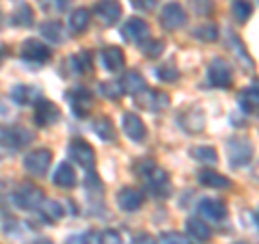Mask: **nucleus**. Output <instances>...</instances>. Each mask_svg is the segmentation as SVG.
I'll use <instances>...</instances> for the list:
<instances>
[{"instance_id": "nucleus-1", "label": "nucleus", "mask_w": 259, "mask_h": 244, "mask_svg": "<svg viewBox=\"0 0 259 244\" xmlns=\"http://www.w3.org/2000/svg\"><path fill=\"white\" fill-rule=\"evenodd\" d=\"M227 151H229V165L233 169H242L253 158V143H250L248 138L236 136L227 143Z\"/></svg>"}, {"instance_id": "nucleus-2", "label": "nucleus", "mask_w": 259, "mask_h": 244, "mask_svg": "<svg viewBox=\"0 0 259 244\" xmlns=\"http://www.w3.org/2000/svg\"><path fill=\"white\" fill-rule=\"evenodd\" d=\"M141 177L145 180L147 188L156 194V197H168V192H171V182H168V173L164 169L153 165L149 171H145Z\"/></svg>"}, {"instance_id": "nucleus-3", "label": "nucleus", "mask_w": 259, "mask_h": 244, "mask_svg": "<svg viewBox=\"0 0 259 244\" xmlns=\"http://www.w3.org/2000/svg\"><path fill=\"white\" fill-rule=\"evenodd\" d=\"M67 153H69L71 160L78 162V167H82L87 171H93V167H95V149L87 141H82V138L71 141L69 147H67Z\"/></svg>"}, {"instance_id": "nucleus-4", "label": "nucleus", "mask_w": 259, "mask_h": 244, "mask_svg": "<svg viewBox=\"0 0 259 244\" xmlns=\"http://www.w3.org/2000/svg\"><path fill=\"white\" fill-rule=\"evenodd\" d=\"M52 165V151L50 149H32L30 153H26V158H24V169L28 171L32 175H44L48 169Z\"/></svg>"}, {"instance_id": "nucleus-5", "label": "nucleus", "mask_w": 259, "mask_h": 244, "mask_svg": "<svg viewBox=\"0 0 259 244\" xmlns=\"http://www.w3.org/2000/svg\"><path fill=\"white\" fill-rule=\"evenodd\" d=\"M15 203L22 208V210H39V206L44 203V192L41 188L32 184H22L18 190H15Z\"/></svg>"}, {"instance_id": "nucleus-6", "label": "nucleus", "mask_w": 259, "mask_h": 244, "mask_svg": "<svg viewBox=\"0 0 259 244\" xmlns=\"http://www.w3.org/2000/svg\"><path fill=\"white\" fill-rule=\"evenodd\" d=\"M207 78L216 89H229L231 87V65L225 59H214L207 67Z\"/></svg>"}, {"instance_id": "nucleus-7", "label": "nucleus", "mask_w": 259, "mask_h": 244, "mask_svg": "<svg viewBox=\"0 0 259 244\" xmlns=\"http://www.w3.org/2000/svg\"><path fill=\"white\" fill-rule=\"evenodd\" d=\"M32 134L28 132L26 128L22 126H9V128H0V143L5 147H13V149H20L24 145L30 143Z\"/></svg>"}, {"instance_id": "nucleus-8", "label": "nucleus", "mask_w": 259, "mask_h": 244, "mask_svg": "<svg viewBox=\"0 0 259 244\" xmlns=\"http://www.w3.org/2000/svg\"><path fill=\"white\" fill-rule=\"evenodd\" d=\"M177 121H180V128L184 132L199 134V132H203V128H205V112L197 106H192V108H186L182 115L177 117Z\"/></svg>"}, {"instance_id": "nucleus-9", "label": "nucleus", "mask_w": 259, "mask_h": 244, "mask_svg": "<svg viewBox=\"0 0 259 244\" xmlns=\"http://www.w3.org/2000/svg\"><path fill=\"white\" fill-rule=\"evenodd\" d=\"M121 37L130 44H143L149 37V24L141 18H130L121 26Z\"/></svg>"}, {"instance_id": "nucleus-10", "label": "nucleus", "mask_w": 259, "mask_h": 244, "mask_svg": "<svg viewBox=\"0 0 259 244\" xmlns=\"http://www.w3.org/2000/svg\"><path fill=\"white\" fill-rule=\"evenodd\" d=\"M186 20H188V18H186V11L182 9L180 3H166L164 9H162V13H160V24L166 30L182 28L186 24Z\"/></svg>"}, {"instance_id": "nucleus-11", "label": "nucleus", "mask_w": 259, "mask_h": 244, "mask_svg": "<svg viewBox=\"0 0 259 244\" xmlns=\"http://www.w3.org/2000/svg\"><path fill=\"white\" fill-rule=\"evenodd\" d=\"M136 102H139V106L143 108H149V110H162L166 108L168 104H171V97H168V93L164 91H151V89H147V91H143L139 95H134Z\"/></svg>"}, {"instance_id": "nucleus-12", "label": "nucleus", "mask_w": 259, "mask_h": 244, "mask_svg": "<svg viewBox=\"0 0 259 244\" xmlns=\"http://www.w3.org/2000/svg\"><path fill=\"white\" fill-rule=\"evenodd\" d=\"M22 56L30 63H46L50 61V48L39 39H28L22 44Z\"/></svg>"}, {"instance_id": "nucleus-13", "label": "nucleus", "mask_w": 259, "mask_h": 244, "mask_svg": "<svg viewBox=\"0 0 259 244\" xmlns=\"http://www.w3.org/2000/svg\"><path fill=\"white\" fill-rule=\"evenodd\" d=\"M67 100H69V104H71V108H74L76 115L84 117V115H89V110H91L93 93L89 91V89H84V87H78L67 95Z\"/></svg>"}, {"instance_id": "nucleus-14", "label": "nucleus", "mask_w": 259, "mask_h": 244, "mask_svg": "<svg viewBox=\"0 0 259 244\" xmlns=\"http://www.w3.org/2000/svg\"><path fill=\"white\" fill-rule=\"evenodd\" d=\"M121 13H123V9H121L119 0H100V3L95 5V15L102 20V24H106V26L115 24L121 18Z\"/></svg>"}, {"instance_id": "nucleus-15", "label": "nucleus", "mask_w": 259, "mask_h": 244, "mask_svg": "<svg viewBox=\"0 0 259 244\" xmlns=\"http://www.w3.org/2000/svg\"><path fill=\"white\" fill-rule=\"evenodd\" d=\"M117 203L123 212H136L143 208L145 203V194L136 188H121L117 194Z\"/></svg>"}, {"instance_id": "nucleus-16", "label": "nucleus", "mask_w": 259, "mask_h": 244, "mask_svg": "<svg viewBox=\"0 0 259 244\" xmlns=\"http://www.w3.org/2000/svg\"><path fill=\"white\" fill-rule=\"evenodd\" d=\"M121 126H123V132H125V136L130 138V141L141 143L145 138V124L136 112H125L123 119H121Z\"/></svg>"}, {"instance_id": "nucleus-17", "label": "nucleus", "mask_w": 259, "mask_h": 244, "mask_svg": "<svg viewBox=\"0 0 259 244\" xmlns=\"http://www.w3.org/2000/svg\"><path fill=\"white\" fill-rule=\"evenodd\" d=\"M61 117V110L54 102H48V100H39L37 102V108H35V121L39 126H52L56 119Z\"/></svg>"}, {"instance_id": "nucleus-18", "label": "nucleus", "mask_w": 259, "mask_h": 244, "mask_svg": "<svg viewBox=\"0 0 259 244\" xmlns=\"http://www.w3.org/2000/svg\"><path fill=\"white\" fill-rule=\"evenodd\" d=\"M102 63L108 71H119V69H123V65H125V54L121 48L108 46L102 50Z\"/></svg>"}, {"instance_id": "nucleus-19", "label": "nucleus", "mask_w": 259, "mask_h": 244, "mask_svg": "<svg viewBox=\"0 0 259 244\" xmlns=\"http://www.w3.org/2000/svg\"><path fill=\"white\" fill-rule=\"evenodd\" d=\"M121 89H123V93H130V95H139L143 91H147V80H145L139 71H125V76L121 78Z\"/></svg>"}, {"instance_id": "nucleus-20", "label": "nucleus", "mask_w": 259, "mask_h": 244, "mask_svg": "<svg viewBox=\"0 0 259 244\" xmlns=\"http://www.w3.org/2000/svg\"><path fill=\"white\" fill-rule=\"evenodd\" d=\"M199 212L207 216L209 221H223V218L227 216V206L221 201V199H203L199 203Z\"/></svg>"}, {"instance_id": "nucleus-21", "label": "nucleus", "mask_w": 259, "mask_h": 244, "mask_svg": "<svg viewBox=\"0 0 259 244\" xmlns=\"http://www.w3.org/2000/svg\"><path fill=\"white\" fill-rule=\"evenodd\" d=\"M76 180H78L76 171L71 169V165H67V162H61L52 175V182H54V186H59V188H74Z\"/></svg>"}, {"instance_id": "nucleus-22", "label": "nucleus", "mask_w": 259, "mask_h": 244, "mask_svg": "<svg viewBox=\"0 0 259 244\" xmlns=\"http://www.w3.org/2000/svg\"><path fill=\"white\" fill-rule=\"evenodd\" d=\"M197 180H199V184L207 186V188H229V186H231L229 177H225V175L218 173V171H212V169L199 171V173H197Z\"/></svg>"}, {"instance_id": "nucleus-23", "label": "nucleus", "mask_w": 259, "mask_h": 244, "mask_svg": "<svg viewBox=\"0 0 259 244\" xmlns=\"http://www.w3.org/2000/svg\"><path fill=\"white\" fill-rule=\"evenodd\" d=\"M69 30L74 32V35H80V32H84L89 28V24H91V13H89L87 9H82V7H78V9H74L69 13Z\"/></svg>"}, {"instance_id": "nucleus-24", "label": "nucleus", "mask_w": 259, "mask_h": 244, "mask_svg": "<svg viewBox=\"0 0 259 244\" xmlns=\"http://www.w3.org/2000/svg\"><path fill=\"white\" fill-rule=\"evenodd\" d=\"M238 104L242 106L244 112H255L259 110V85L246 87L244 91L238 95Z\"/></svg>"}, {"instance_id": "nucleus-25", "label": "nucleus", "mask_w": 259, "mask_h": 244, "mask_svg": "<svg viewBox=\"0 0 259 244\" xmlns=\"http://www.w3.org/2000/svg\"><path fill=\"white\" fill-rule=\"evenodd\" d=\"M186 229H188V233L192 235V240H197V242H207L212 238V229L197 216H192L186 221Z\"/></svg>"}, {"instance_id": "nucleus-26", "label": "nucleus", "mask_w": 259, "mask_h": 244, "mask_svg": "<svg viewBox=\"0 0 259 244\" xmlns=\"http://www.w3.org/2000/svg\"><path fill=\"white\" fill-rule=\"evenodd\" d=\"M11 20H13L15 26H24V28L32 26V22H35V13H32V7L26 5V3H20L18 7H15Z\"/></svg>"}, {"instance_id": "nucleus-27", "label": "nucleus", "mask_w": 259, "mask_h": 244, "mask_svg": "<svg viewBox=\"0 0 259 244\" xmlns=\"http://www.w3.org/2000/svg\"><path fill=\"white\" fill-rule=\"evenodd\" d=\"M93 132L95 136L100 138V141H115V126H112V121L108 117H100V119H95L93 121Z\"/></svg>"}, {"instance_id": "nucleus-28", "label": "nucleus", "mask_w": 259, "mask_h": 244, "mask_svg": "<svg viewBox=\"0 0 259 244\" xmlns=\"http://www.w3.org/2000/svg\"><path fill=\"white\" fill-rule=\"evenodd\" d=\"M229 48L233 50V54H236V59H238V63L242 65V67H244V69H253V61H250L246 48L238 39V35H229Z\"/></svg>"}, {"instance_id": "nucleus-29", "label": "nucleus", "mask_w": 259, "mask_h": 244, "mask_svg": "<svg viewBox=\"0 0 259 244\" xmlns=\"http://www.w3.org/2000/svg\"><path fill=\"white\" fill-rule=\"evenodd\" d=\"M11 97L18 104H30V102H39L41 100V95H39V91L35 87H24V85H18L11 91Z\"/></svg>"}, {"instance_id": "nucleus-30", "label": "nucleus", "mask_w": 259, "mask_h": 244, "mask_svg": "<svg viewBox=\"0 0 259 244\" xmlns=\"http://www.w3.org/2000/svg\"><path fill=\"white\" fill-rule=\"evenodd\" d=\"M41 35L48 39V42L61 44L63 39H65V30H63V26H61V22L50 20V22H46L44 26H41Z\"/></svg>"}, {"instance_id": "nucleus-31", "label": "nucleus", "mask_w": 259, "mask_h": 244, "mask_svg": "<svg viewBox=\"0 0 259 244\" xmlns=\"http://www.w3.org/2000/svg\"><path fill=\"white\" fill-rule=\"evenodd\" d=\"M231 13H233V18H236V22L244 24L250 20V15H253V5H250L248 0H233Z\"/></svg>"}, {"instance_id": "nucleus-32", "label": "nucleus", "mask_w": 259, "mask_h": 244, "mask_svg": "<svg viewBox=\"0 0 259 244\" xmlns=\"http://www.w3.org/2000/svg\"><path fill=\"white\" fill-rule=\"evenodd\" d=\"M190 156L197 162H203V165H216V162H218L216 149L214 147H205V145H201V147H192Z\"/></svg>"}, {"instance_id": "nucleus-33", "label": "nucleus", "mask_w": 259, "mask_h": 244, "mask_svg": "<svg viewBox=\"0 0 259 244\" xmlns=\"http://www.w3.org/2000/svg\"><path fill=\"white\" fill-rule=\"evenodd\" d=\"M39 210H41V214L48 218V221H61V218L65 216V210L59 201H46L39 206Z\"/></svg>"}, {"instance_id": "nucleus-34", "label": "nucleus", "mask_w": 259, "mask_h": 244, "mask_svg": "<svg viewBox=\"0 0 259 244\" xmlns=\"http://www.w3.org/2000/svg\"><path fill=\"white\" fill-rule=\"evenodd\" d=\"M71 65H74L76 74H87L91 69V54L89 52H76L71 56Z\"/></svg>"}, {"instance_id": "nucleus-35", "label": "nucleus", "mask_w": 259, "mask_h": 244, "mask_svg": "<svg viewBox=\"0 0 259 244\" xmlns=\"http://www.w3.org/2000/svg\"><path fill=\"white\" fill-rule=\"evenodd\" d=\"M100 93L106 97V100H119V97L123 95V89H121L119 83L106 80V83H100Z\"/></svg>"}, {"instance_id": "nucleus-36", "label": "nucleus", "mask_w": 259, "mask_h": 244, "mask_svg": "<svg viewBox=\"0 0 259 244\" xmlns=\"http://www.w3.org/2000/svg\"><path fill=\"white\" fill-rule=\"evenodd\" d=\"M143 46V54L149 56V59H156L164 52V42H160V39H149L147 37V44H141Z\"/></svg>"}, {"instance_id": "nucleus-37", "label": "nucleus", "mask_w": 259, "mask_h": 244, "mask_svg": "<svg viewBox=\"0 0 259 244\" xmlns=\"http://www.w3.org/2000/svg\"><path fill=\"white\" fill-rule=\"evenodd\" d=\"M194 37L201 39V42H214L218 37V28L214 24H201L199 28H194Z\"/></svg>"}, {"instance_id": "nucleus-38", "label": "nucleus", "mask_w": 259, "mask_h": 244, "mask_svg": "<svg viewBox=\"0 0 259 244\" xmlns=\"http://www.w3.org/2000/svg\"><path fill=\"white\" fill-rule=\"evenodd\" d=\"M190 7H192V11L197 13V15L205 18V15L212 13L214 3H212V0H190Z\"/></svg>"}, {"instance_id": "nucleus-39", "label": "nucleus", "mask_w": 259, "mask_h": 244, "mask_svg": "<svg viewBox=\"0 0 259 244\" xmlns=\"http://www.w3.org/2000/svg\"><path fill=\"white\" fill-rule=\"evenodd\" d=\"M156 78L162 80V83H175V80L180 78V71H177L175 67H158Z\"/></svg>"}, {"instance_id": "nucleus-40", "label": "nucleus", "mask_w": 259, "mask_h": 244, "mask_svg": "<svg viewBox=\"0 0 259 244\" xmlns=\"http://www.w3.org/2000/svg\"><path fill=\"white\" fill-rule=\"evenodd\" d=\"M41 7H46V11L50 13H63L69 7V0H44Z\"/></svg>"}, {"instance_id": "nucleus-41", "label": "nucleus", "mask_w": 259, "mask_h": 244, "mask_svg": "<svg viewBox=\"0 0 259 244\" xmlns=\"http://www.w3.org/2000/svg\"><path fill=\"white\" fill-rule=\"evenodd\" d=\"M100 244H123V238L117 229H106L100 233Z\"/></svg>"}, {"instance_id": "nucleus-42", "label": "nucleus", "mask_w": 259, "mask_h": 244, "mask_svg": "<svg viewBox=\"0 0 259 244\" xmlns=\"http://www.w3.org/2000/svg\"><path fill=\"white\" fill-rule=\"evenodd\" d=\"M160 244H188V242H186V238H184L182 233H177V231H166V233L160 235Z\"/></svg>"}, {"instance_id": "nucleus-43", "label": "nucleus", "mask_w": 259, "mask_h": 244, "mask_svg": "<svg viewBox=\"0 0 259 244\" xmlns=\"http://www.w3.org/2000/svg\"><path fill=\"white\" fill-rule=\"evenodd\" d=\"M91 242H93L91 233H78V235H71L67 240V244H91Z\"/></svg>"}, {"instance_id": "nucleus-44", "label": "nucleus", "mask_w": 259, "mask_h": 244, "mask_svg": "<svg viewBox=\"0 0 259 244\" xmlns=\"http://www.w3.org/2000/svg\"><path fill=\"white\" fill-rule=\"evenodd\" d=\"M160 0H134V7L136 9H143V11H151V9H156Z\"/></svg>"}, {"instance_id": "nucleus-45", "label": "nucleus", "mask_w": 259, "mask_h": 244, "mask_svg": "<svg viewBox=\"0 0 259 244\" xmlns=\"http://www.w3.org/2000/svg\"><path fill=\"white\" fill-rule=\"evenodd\" d=\"M130 244H158V240L149 233H139V235H134V240Z\"/></svg>"}, {"instance_id": "nucleus-46", "label": "nucleus", "mask_w": 259, "mask_h": 244, "mask_svg": "<svg viewBox=\"0 0 259 244\" xmlns=\"http://www.w3.org/2000/svg\"><path fill=\"white\" fill-rule=\"evenodd\" d=\"M5 156H7V147L0 143V160H5Z\"/></svg>"}, {"instance_id": "nucleus-47", "label": "nucleus", "mask_w": 259, "mask_h": 244, "mask_svg": "<svg viewBox=\"0 0 259 244\" xmlns=\"http://www.w3.org/2000/svg\"><path fill=\"white\" fill-rule=\"evenodd\" d=\"M35 244H52V242H50V240H37Z\"/></svg>"}, {"instance_id": "nucleus-48", "label": "nucleus", "mask_w": 259, "mask_h": 244, "mask_svg": "<svg viewBox=\"0 0 259 244\" xmlns=\"http://www.w3.org/2000/svg\"><path fill=\"white\" fill-rule=\"evenodd\" d=\"M255 221H257V227H259V210H257V214H255Z\"/></svg>"}, {"instance_id": "nucleus-49", "label": "nucleus", "mask_w": 259, "mask_h": 244, "mask_svg": "<svg viewBox=\"0 0 259 244\" xmlns=\"http://www.w3.org/2000/svg\"><path fill=\"white\" fill-rule=\"evenodd\" d=\"M255 175H257V177H259V167H257V171H255Z\"/></svg>"}]
</instances>
